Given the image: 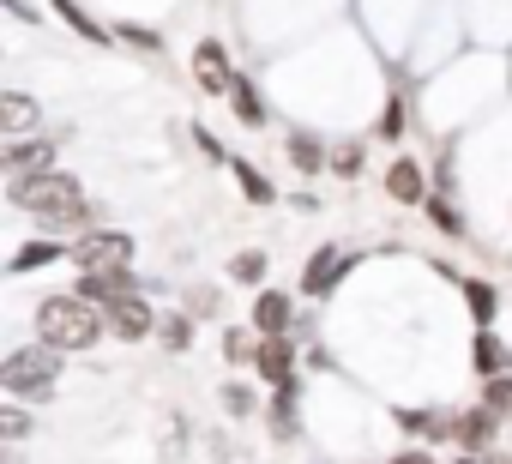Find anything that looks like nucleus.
Listing matches in <instances>:
<instances>
[{
    "label": "nucleus",
    "mask_w": 512,
    "mask_h": 464,
    "mask_svg": "<svg viewBox=\"0 0 512 464\" xmlns=\"http://www.w3.org/2000/svg\"><path fill=\"white\" fill-rule=\"evenodd\" d=\"M235 181H241V193H247L253 205H272V199H278V187H272L260 169H253V163H241V157H235Z\"/></svg>",
    "instance_id": "nucleus-19"
},
{
    "label": "nucleus",
    "mask_w": 512,
    "mask_h": 464,
    "mask_svg": "<svg viewBox=\"0 0 512 464\" xmlns=\"http://www.w3.org/2000/svg\"><path fill=\"white\" fill-rule=\"evenodd\" d=\"M464 296H470V308H476L482 320L494 314V290H488V284H464Z\"/></svg>",
    "instance_id": "nucleus-29"
},
{
    "label": "nucleus",
    "mask_w": 512,
    "mask_h": 464,
    "mask_svg": "<svg viewBox=\"0 0 512 464\" xmlns=\"http://www.w3.org/2000/svg\"><path fill=\"white\" fill-rule=\"evenodd\" d=\"M73 260H79V272H115V266H133V236H121V229H91V236L73 242Z\"/></svg>",
    "instance_id": "nucleus-4"
},
{
    "label": "nucleus",
    "mask_w": 512,
    "mask_h": 464,
    "mask_svg": "<svg viewBox=\"0 0 512 464\" xmlns=\"http://www.w3.org/2000/svg\"><path fill=\"white\" fill-rule=\"evenodd\" d=\"M109 332V314L85 296H49L37 308V338L61 356H79V350H97V338Z\"/></svg>",
    "instance_id": "nucleus-2"
},
{
    "label": "nucleus",
    "mask_w": 512,
    "mask_h": 464,
    "mask_svg": "<svg viewBox=\"0 0 512 464\" xmlns=\"http://www.w3.org/2000/svg\"><path fill=\"white\" fill-rule=\"evenodd\" d=\"M404 422V434H416V440H458V416H446V410H404L398 416Z\"/></svg>",
    "instance_id": "nucleus-12"
},
{
    "label": "nucleus",
    "mask_w": 512,
    "mask_h": 464,
    "mask_svg": "<svg viewBox=\"0 0 512 464\" xmlns=\"http://www.w3.org/2000/svg\"><path fill=\"white\" fill-rule=\"evenodd\" d=\"M7 181H25V175H49L55 169V139H13L7 157H0Z\"/></svg>",
    "instance_id": "nucleus-7"
},
{
    "label": "nucleus",
    "mask_w": 512,
    "mask_h": 464,
    "mask_svg": "<svg viewBox=\"0 0 512 464\" xmlns=\"http://www.w3.org/2000/svg\"><path fill=\"white\" fill-rule=\"evenodd\" d=\"M7 205H13V211H31V217L49 223V229H97V205L85 199V181L67 175V169L13 181V187H7Z\"/></svg>",
    "instance_id": "nucleus-1"
},
{
    "label": "nucleus",
    "mask_w": 512,
    "mask_h": 464,
    "mask_svg": "<svg viewBox=\"0 0 512 464\" xmlns=\"http://www.w3.org/2000/svg\"><path fill=\"white\" fill-rule=\"evenodd\" d=\"M61 380V350L49 344H31V350H13L0 362V392L7 398H49Z\"/></svg>",
    "instance_id": "nucleus-3"
},
{
    "label": "nucleus",
    "mask_w": 512,
    "mask_h": 464,
    "mask_svg": "<svg viewBox=\"0 0 512 464\" xmlns=\"http://www.w3.org/2000/svg\"><path fill=\"white\" fill-rule=\"evenodd\" d=\"M103 314H109V332L127 338V344H145V338H157V326H163L145 296H127V302H115V308H103Z\"/></svg>",
    "instance_id": "nucleus-6"
},
{
    "label": "nucleus",
    "mask_w": 512,
    "mask_h": 464,
    "mask_svg": "<svg viewBox=\"0 0 512 464\" xmlns=\"http://www.w3.org/2000/svg\"><path fill=\"white\" fill-rule=\"evenodd\" d=\"M386 464H434V452H422V446H410V452H398V458H386Z\"/></svg>",
    "instance_id": "nucleus-33"
},
{
    "label": "nucleus",
    "mask_w": 512,
    "mask_h": 464,
    "mask_svg": "<svg viewBox=\"0 0 512 464\" xmlns=\"http://www.w3.org/2000/svg\"><path fill=\"white\" fill-rule=\"evenodd\" d=\"M49 7H55V13H61V19H67L79 37H85V43H103V25H97L85 7H79V0H49Z\"/></svg>",
    "instance_id": "nucleus-20"
},
{
    "label": "nucleus",
    "mask_w": 512,
    "mask_h": 464,
    "mask_svg": "<svg viewBox=\"0 0 512 464\" xmlns=\"http://www.w3.org/2000/svg\"><path fill=\"white\" fill-rule=\"evenodd\" d=\"M494 428H500V410L476 404V410L458 416V446H464V452H488V446H494Z\"/></svg>",
    "instance_id": "nucleus-11"
},
{
    "label": "nucleus",
    "mask_w": 512,
    "mask_h": 464,
    "mask_svg": "<svg viewBox=\"0 0 512 464\" xmlns=\"http://www.w3.org/2000/svg\"><path fill=\"white\" fill-rule=\"evenodd\" d=\"M344 272H350V260H344L338 248H320V254L308 260V272H302V290L320 302V296H332V290H338V278H344Z\"/></svg>",
    "instance_id": "nucleus-9"
},
{
    "label": "nucleus",
    "mask_w": 512,
    "mask_h": 464,
    "mask_svg": "<svg viewBox=\"0 0 512 464\" xmlns=\"http://www.w3.org/2000/svg\"><path fill=\"white\" fill-rule=\"evenodd\" d=\"M380 133H386V139H398V133H404V103H392V109L380 115Z\"/></svg>",
    "instance_id": "nucleus-31"
},
{
    "label": "nucleus",
    "mask_w": 512,
    "mask_h": 464,
    "mask_svg": "<svg viewBox=\"0 0 512 464\" xmlns=\"http://www.w3.org/2000/svg\"><path fill=\"white\" fill-rule=\"evenodd\" d=\"M157 338H163L169 350H193V320H187V314H169V320L157 326Z\"/></svg>",
    "instance_id": "nucleus-23"
},
{
    "label": "nucleus",
    "mask_w": 512,
    "mask_h": 464,
    "mask_svg": "<svg viewBox=\"0 0 512 464\" xmlns=\"http://www.w3.org/2000/svg\"><path fill=\"white\" fill-rule=\"evenodd\" d=\"M229 109H235L247 127H260V121H266V103H260V91H253L247 79H235V91H229Z\"/></svg>",
    "instance_id": "nucleus-18"
},
{
    "label": "nucleus",
    "mask_w": 512,
    "mask_h": 464,
    "mask_svg": "<svg viewBox=\"0 0 512 464\" xmlns=\"http://www.w3.org/2000/svg\"><path fill=\"white\" fill-rule=\"evenodd\" d=\"M356 163H362V151H356V145H344V151L332 157V169H344V175H356Z\"/></svg>",
    "instance_id": "nucleus-32"
},
{
    "label": "nucleus",
    "mask_w": 512,
    "mask_h": 464,
    "mask_svg": "<svg viewBox=\"0 0 512 464\" xmlns=\"http://www.w3.org/2000/svg\"><path fill=\"white\" fill-rule=\"evenodd\" d=\"M121 37H127L133 49H145V55H157V49H163V37H157V31H145V25H121Z\"/></svg>",
    "instance_id": "nucleus-28"
},
{
    "label": "nucleus",
    "mask_w": 512,
    "mask_h": 464,
    "mask_svg": "<svg viewBox=\"0 0 512 464\" xmlns=\"http://www.w3.org/2000/svg\"><path fill=\"white\" fill-rule=\"evenodd\" d=\"M458 464H482V458H476V452H470V458H458Z\"/></svg>",
    "instance_id": "nucleus-34"
},
{
    "label": "nucleus",
    "mask_w": 512,
    "mask_h": 464,
    "mask_svg": "<svg viewBox=\"0 0 512 464\" xmlns=\"http://www.w3.org/2000/svg\"><path fill=\"white\" fill-rule=\"evenodd\" d=\"M476 368H482V380H494L500 368H512V356L500 350V338H494V332H482V338H476Z\"/></svg>",
    "instance_id": "nucleus-22"
},
{
    "label": "nucleus",
    "mask_w": 512,
    "mask_h": 464,
    "mask_svg": "<svg viewBox=\"0 0 512 464\" xmlns=\"http://www.w3.org/2000/svg\"><path fill=\"white\" fill-rule=\"evenodd\" d=\"M290 163H296V169H308V175H314V169H326L320 139H314V133H290Z\"/></svg>",
    "instance_id": "nucleus-21"
},
{
    "label": "nucleus",
    "mask_w": 512,
    "mask_h": 464,
    "mask_svg": "<svg viewBox=\"0 0 512 464\" xmlns=\"http://www.w3.org/2000/svg\"><path fill=\"white\" fill-rule=\"evenodd\" d=\"M253 326H260V338L290 332V296H284V290H266L260 302H253Z\"/></svg>",
    "instance_id": "nucleus-13"
},
{
    "label": "nucleus",
    "mask_w": 512,
    "mask_h": 464,
    "mask_svg": "<svg viewBox=\"0 0 512 464\" xmlns=\"http://www.w3.org/2000/svg\"><path fill=\"white\" fill-rule=\"evenodd\" d=\"M0 121H7V139H25L37 127V103L25 91H7V97H0Z\"/></svg>",
    "instance_id": "nucleus-15"
},
{
    "label": "nucleus",
    "mask_w": 512,
    "mask_h": 464,
    "mask_svg": "<svg viewBox=\"0 0 512 464\" xmlns=\"http://www.w3.org/2000/svg\"><path fill=\"white\" fill-rule=\"evenodd\" d=\"M193 79H199V91H205V97H229L241 73L229 67L223 43H199V49H193Z\"/></svg>",
    "instance_id": "nucleus-5"
},
{
    "label": "nucleus",
    "mask_w": 512,
    "mask_h": 464,
    "mask_svg": "<svg viewBox=\"0 0 512 464\" xmlns=\"http://www.w3.org/2000/svg\"><path fill=\"white\" fill-rule=\"evenodd\" d=\"M260 374H266L272 386H296V344H290V332L260 338Z\"/></svg>",
    "instance_id": "nucleus-10"
},
{
    "label": "nucleus",
    "mask_w": 512,
    "mask_h": 464,
    "mask_svg": "<svg viewBox=\"0 0 512 464\" xmlns=\"http://www.w3.org/2000/svg\"><path fill=\"white\" fill-rule=\"evenodd\" d=\"M79 296H85V302H97V308H115V302L139 296V284H133V272H127V266H115V272H79Z\"/></svg>",
    "instance_id": "nucleus-8"
},
{
    "label": "nucleus",
    "mask_w": 512,
    "mask_h": 464,
    "mask_svg": "<svg viewBox=\"0 0 512 464\" xmlns=\"http://www.w3.org/2000/svg\"><path fill=\"white\" fill-rule=\"evenodd\" d=\"M482 404H488V410H512V368L482 386Z\"/></svg>",
    "instance_id": "nucleus-26"
},
{
    "label": "nucleus",
    "mask_w": 512,
    "mask_h": 464,
    "mask_svg": "<svg viewBox=\"0 0 512 464\" xmlns=\"http://www.w3.org/2000/svg\"><path fill=\"white\" fill-rule=\"evenodd\" d=\"M223 410H229V416H247V410H253V392H241V386H223Z\"/></svg>",
    "instance_id": "nucleus-30"
},
{
    "label": "nucleus",
    "mask_w": 512,
    "mask_h": 464,
    "mask_svg": "<svg viewBox=\"0 0 512 464\" xmlns=\"http://www.w3.org/2000/svg\"><path fill=\"white\" fill-rule=\"evenodd\" d=\"M229 278H235V284H260V278H266V254H235V260H229Z\"/></svg>",
    "instance_id": "nucleus-24"
},
{
    "label": "nucleus",
    "mask_w": 512,
    "mask_h": 464,
    "mask_svg": "<svg viewBox=\"0 0 512 464\" xmlns=\"http://www.w3.org/2000/svg\"><path fill=\"white\" fill-rule=\"evenodd\" d=\"M31 434V416L19 410V404H7V410H0V440H7V446H19Z\"/></svg>",
    "instance_id": "nucleus-25"
},
{
    "label": "nucleus",
    "mask_w": 512,
    "mask_h": 464,
    "mask_svg": "<svg viewBox=\"0 0 512 464\" xmlns=\"http://www.w3.org/2000/svg\"><path fill=\"white\" fill-rule=\"evenodd\" d=\"M494 464H500V458H494Z\"/></svg>",
    "instance_id": "nucleus-35"
},
{
    "label": "nucleus",
    "mask_w": 512,
    "mask_h": 464,
    "mask_svg": "<svg viewBox=\"0 0 512 464\" xmlns=\"http://www.w3.org/2000/svg\"><path fill=\"white\" fill-rule=\"evenodd\" d=\"M223 362H260V344H247L241 332H223Z\"/></svg>",
    "instance_id": "nucleus-27"
},
{
    "label": "nucleus",
    "mask_w": 512,
    "mask_h": 464,
    "mask_svg": "<svg viewBox=\"0 0 512 464\" xmlns=\"http://www.w3.org/2000/svg\"><path fill=\"white\" fill-rule=\"evenodd\" d=\"M61 254H73V248H61V242H25V248L13 254V272H37V266H55Z\"/></svg>",
    "instance_id": "nucleus-17"
},
{
    "label": "nucleus",
    "mask_w": 512,
    "mask_h": 464,
    "mask_svg": "<svg viewBox=\"0 0 512 464\" xmlns=\"http://www.w3.org/2000/svg\"><path fill=\"white\" fill-rule=\"evenodd\" d=\"M386 193H392L398 205H422V169H416L410 157H398V163L386 169Z\"/></svg>",
    "instance_id": "nucleus-14"
},
{
    "label": "nucleus",
    "mask_w": 512,
    "mask_h": 464,
    "mask_svg": "<svg viewBox=\"0 0 512 464\" xmlns=\"http://www.w3.org/2000/svg\"><path fill=\"white\" fill-rule=\"evenodd\" d=\"M272 434L296 440V386H272Z\"/></svg>",
    "instance_id": "nucleus-16"
}]
</instances>
